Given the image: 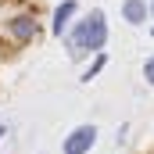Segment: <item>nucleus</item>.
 Wrapping results in <instances>:
<instances>
[{"instance_id": "nucleus-7", "label": "nucleus", "mask_w": 154, "mask_h": 154, "mask_svg": "<svg viewBox=\"0 0 154 154\" xmlns=\"http://www.w3.org/2000/svg\"><path fill=\"white\" fill-rule=\"evenodd\" d=\"M143 82H147V86H154V54L143 61Z\"/></svg>"}, {"instance_id": "nucleus-4", "label": "nucleus", "mask_w": 154, "mask_h": 154, "mask_svg": "<svg viewBox=\"0 0 154 154\" xmlns=\"http://www.w3.org/2000/svg\"><path fill=\"white\" fill-rule=\"evenodd\" d=\"M75 14H79V4L75 0H61L54 11H50V36H68V29L75 25Z\"/></svg>"}, {"instance_id": "nucleus-3", "label": "nucleus", "mask_w": 154, "mask_h": 154, "mask_svg": "<svg viewBox=\"0 0 154 154\" xmlns=\"http://www.w3.org/2000/svg\"><path fill=\"white\" fill-rule=\"evenodd\" d=\"M97 125L93 122H82V125H75L65 140H61V154H90L93 151V143H97Z\"/></svg>"}, {"instance_id": "nucleus-1", "label": "nucleus", "mask_w": 154, "mask_h": 154, "mask_svg": "<svg viewBox=\"0 0 154 154\" xmlns=\"http://www.w3.org/2000/svg\"><path fill=\"white\" fill-rule=\"evenodd\" d=\"M108 14L100 11V7H93L86 18H79L75 25L68 29V36H65V43H68V57H86V54H104V47H108Z\"/></svg>"}, {"instance_id": "nucleus-10", "label": "nucleus", "mask_w": 154, "mask_h": 154, "mask_svg": "<svg viewBox=\"0 0 154 154\" xmlns=\"http://www.w3.org/2000/svg\"><path fill=\"white\" fill-rule=\"evenodd\" d=\"M151 36H154V29H151Z\"/></svg>"}, {"instance_id": "nucleus-5", "label": "nucleus", "mask_w": 154, "mask_h": 154, "mask_svg": "<svg viewBox=\"0 0 154 154\" xmlns=\"http://www.w3.org/2000/svg\"><path fill=\"white\" fill-rule=\"evenodd\" d=\"M147 14H151V4L147 0H122V18L129 25H143Z\"/></svg>"}, {"instance_id": "nucleus-8", "label": "nucleus", "mask_w": 154, "mask_h": 154, "mask_svg": "<svg viewBox=\"0 0 154 154\" xmlns=\"http://www.w3.org/2000/svg\"><path fill=\"white\" fill-rule=\"evenodd\" d=\"M4 129H7V125H4V115H0V140H4Z\"/></svg>"}, {"instance_id": "nucleus-2", "label": "nucleus", "mask_w": 154, "mask_h": 154, "mask_svg": "<svg viewBox=\"0 0 154 154\" xmlns=\"http://www.w3.org/2000/svg\"><path fill=\"white\" fill-rule=\"evenodd\" d=\"M4 32L14 39L18 47H29V43H36L39 39V18L32 14V11H14V14H7L4 18Z\"/></svg>"}, {"instance_id": "nucleus-9", "label": "nucleus", "mask_w": 154, "mask_h": 154, "mask_svg": "<svg viewBox=\"0 0 154 154\" xmlns=\"http://www.w3.org/2000/svg\"><path fill=\"white\" fill-rule=\"evenodd\" d=\"M147 4H151V18H154V0H147Z\"/></svg>"}, {"instance_id": "nucleus-6", "label": "nucleus", "mask_w": 154, "mask_h": 154, "mask_svg": "<svg viewBox=\"0 0 154 154\" xmlns=\"http://www.w3.org/2000/svg\"><path fill=\"white\" fill-rule=\"evenodd\" d=\"M104 65H108V54H97V57H93V65H90V68L82 72V82H93V79L104 72Z\"/></svg>"}]
</instances>
